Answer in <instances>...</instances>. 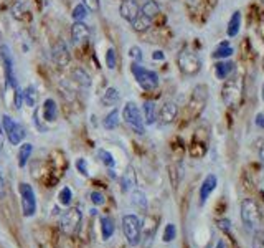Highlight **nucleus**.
Segmentation results:
<instances>
[{
	"label": "nucleus",
	"mask_w": 264,
	"mask_h": 248,
	"mask_svg": "<svg viewBox=\"0 0 264 248\" xmlns=\"http://www.w3.org/2000/svg\"><path fill=\"white\" fill-rule=\"evenodd\" d=\"M71 78H73V82L78 83L81 88H89L91 86V76L83 68H74L71 72Z\"/></svg>",
	"instance_id": "c756f323"
},
{
	"label": "nucleus",
	"mask_w": 264,
	"mask_h": 248,
	"mask_svg": "<svg viewBox=\"0 0 264 248\" xmlns=\"http://www.w3.org/2000/svg\"><path fill=\"white\" fill-rule=\"evenodd\" d=\"M155 232H157V218L147 215L142 222V240L150 242L155 236Z\"/></svg>",
	"instance_id": "b1692460"
},
{
	"label": "nucleus",
	"mask_w": 264,
	"mask_h": 248,
	"mask_svg": "<svg viewBox=\"0 0 264 248\" xmlns=\"http://www.w3.org/2000/svg\"><path fill=\"white\" fill-rule=\"evenodd\" d=\"M89 12H98L99 10V0H83L81 2Z\"/></svg>",
	"instance_id": "49530a36"
},
{
	"label": "nucleus",
	"mask_w": 264,
	"mask_h": 248,
	"mask_svg": "<svg viewBox=\"0 0 264 248\" xmlns=\"http://www.w3.org/2000/svg\"><path fill=\"white\" fill-rule=\"evenodd\" d=\"M18 194H20V200H21V214L25 218L35 217L36 214V196L35 190L28 182H21L18 186Z\"/></svg>",
	"instance_id": "6e6552de"
},
{
	"label": "nucleus",
	"mask_w": 264,
	"mask_h": 248,
	"mask_svg": "<svg viewBox=\"0 0 264 248\" xmlns=\"http://www.w3.org/2000/svg\"><path fill=\"white\" fill-rule=\"evenodd\" d=\"M99 225H101V236H102V240L107 242L112 235H114V232H116L114 220H112L109 215H102V217L99 218Z\"/></svg>",
	"instance_id": "5701e85b"
},
{
	"label": "nucleus",
	"mask_w": 264,
	"mask_h": 248,
	"mask_svg": "<svg viewBox=\"0 0 264 248\" xmlns=\"http://www.w3.org/2000/svg\"><path fill=\"white\" fill-rule=\"evenodd\" d=\"M132 204L136 206L137 208L141 210H147V197H145V194L142 190H132Z\"/></svg>",
	"instance_id": "f704fd0d"
},
{
	"label": "nucleus",
	"mask_w": 264,
	"mask_h": 248,
	"mask_svg": "<svg viewBox=\"0 0 264 248\" xmlns=\"http://www.w3.org/2000/svg\"><path fill=\"white\" fill-rule=\"evenodd\" d=\"M177 236V227L174 224H167L165 225V230H164V242L165 244H170V242H174Z\"/></svg>",
	"instance_id": "ea45409f"
},
{
	"label": "nucleus",
	"mask_w": 264,
	"mask_h": 248,
	"mask_svg": "<svg viewBox=\"0 0 264 248\" xmlns=\"http://www.w3.org/2000/svg\"><path fill=\"white\" fill-rule=\"evenodd\" d=\"M36 101H38V91H36L33 84L26 86V88L23 90V103L30 108H35Z\"/></svg>",
	"instance_id": "473e14b6"
},
{
	"label": "nucleus",
	"mask_w": 264,
	"mask_h": 248,
	"mask_svg": "<svg viewBox=\"0 0 264 248\" xmlns=\"http://www.w3.org/2000/svg\"><path fill=\"white\" fill-rule=\"evenodd\" d=\"M260 160H261V164L264 166V141L260 146Z\"/></svg>",
	"instance_id": "4d7b16f0"
},
{
	"label": "nucleus",
	"mask_w": 264,
	"mask_h": 248,
	"mask_svg": "<svg viewBox=\"0 0 264 248\" xmlns=\"http://www.w3.org/2000/svg\"><path fill=\"white\" fill-rule=\"evenodd\" d=\"M131 72L134 74V78H136L137 84L141 86L144 91H154L159 88V74L152 72V70H147L144 68L142 64L139 63H134L131 66Z\"/></svg>",
	"instance_id": "423d86ee"
},
{
	"label": "nucleus",
	"mask_w": 264,
	"mask_h": 248,
	"mask_svg": "<svg viewBox=\"0 0 264 248\" xmlns=\"http://www.w3.org/2000/svg\"><path fill=\"white\" fill-rule=\"evenodd\" d=\"M89 35H91L89 26L86 25L84 22H74V24L71 25V40H73V43H76V45L88 40Z\"/></svg>",
	"instance_id": "a211bd4d"
},
{
	"label": "nucleus",
	"mask_w": 264,
	"mask_h": 248,
	"mask_svg": "<svg viewBox=\"0 0 264 248\" xmlns=\"http://www.w3.org/2000/svg\"><path fill=\"white\" fill-rule=\"evenodd\" d=\"M12 14H13V17H15V18L21 20V17H23V14H26V7H25V2H23V0H17V2L13 4Z\"/></svg>",
	"instance_id": "a19ab883"
},
{
	"label": "nucleus",
	"mask_w": 264,
	"mask_h": 248,
	"mask_svg": "<svg viewBox=\"0 0 264 248\" xmlns=\"http://www.w3.org/2000/svg\"><path fill=\"white\" fill-rule=\"evenodd\" d=\"M241 20H243V15H241L240 10H236V12L231 14V17L228 20V26H226V35H228L230 38L238 36L240 28H241Z\"/></svg>",
	"instance_id": "4be33fe9"
},
{
	"label": "nucleus",
	"mask_w": 264,
	"mask_h": 248,
	"mask_svg": "<svg viewBox=\"0 0 264 248\" xmlns=\"http://www.w3.org/2000/svg\"><path fill=\"white\" fill-rule=\"evenodd\" d=\"M122 120H124V122H126L129 128L132 129L134 132L139 134V136L145 134L144 118L141 114L139 106L134 103V101H127V103L124 104V108H122Z\"/></svg>",
	"instance_id": "39448f33"
},
{
	"label": "nucleus",
	"mask_w": 264,
	"mask_h": 248,
	"mask_svg": "<svg viewBox=\"0 0 264 248\" xmlns=\"http://www.w3.org/2000/svg\"><path fill=\"white\" fill-rule=\"evenodd\" d=\"M256 25H258V26H256V28H258V34H260V36L264 40V18L258 22Z\"/></svg>",
	"instance_id": "864d4df0"
},
{
	"label": "nucleus",
	"mask_w": 264,
	"mask_h": 248,
	"mask_svg": "<svg viewBox=\"0 0 264 248\" xmlns=\"http://www.w3.org/2000/svg\"><path fill=\"white\" fill-rule=\"evenodd\" d=\"M40 110H35V114H33V124H36V128H38L40 129V131H45V126H43V124H41V121H40Z\"/></svg>",
	"instance_id": "8fccbe9b"
},
{
	"label": "nucleus",
	"mask_w": 264,
	"mask_h": 248,
	"mask_svg": "<svg viewBox=\"0 0 264 248\" xmlns=\"http://www.w3.org/2000/svg\"><path fill=\"white\" fill-rule=\"evenodd\" d=\"M218 186V177L215 174H208L203 179L202 186H200V192H198V197H200V206H205L208 200V197L212 196L213 190Z\"/></svg>",
	"instance_id": "2eb2a0df"
},
{
	"label": "nucleus",
	"mask_w": 264,
	"mask_h": 248,
	"mask_svg": "<svg viewBox=\"0 0 264 248\" xmlns=\"http://www.w3.org/2000/svg\"><path fill=\"white\" fill-rule=\"evenodd\" d=\"M177 63H179L180 72L183 74H188V76H193V74H197L202 70L200 56L192 50H182L179 56H177Z\"/></svg>",
	"instance_id": "9d476101"
},
{
	"label": "nucleus",
	"mask_w": 264,
	"mask_h": 248,
	"mask_svg": "<svg viewBox=\"0 0 264 248\" xmlns=\"http://www.w3.org/2000/svg\"><path fill=\"white\" fill-rule=\"evenodd\" d=\"M217 225H218V228H220V230L230 235V230H231V222H230L228 218H218V220H217Z\"/></svg>",
	"instance_id": "a18cd8bd"
},
{
	"label": "nucleus",
	"mask_w": 264,
	"mask_h": 248,
	"mask_svg": "<svg viewBox=\"0 0 264 248\" xmlns=\"http://www.w3.org/2000/svg\"><path fill=\"white\" fill-rule=\"evenodd\" d=\"M245 98V76L241 73H233L225 80L222 88V100L230 110H238Z\"/></svg>",
	"instance_id": "f257e3e1"
},
{
	"label": "nucleus",
	"mask_w": 264,
	"mask_h": 248,
	"mask_svg": "<svg viewBox=\"0 0 264 248\" xmlns=\"http://www.w3.org/2000/svg\"><path fill=\"white\" fill-rule=\"evenodd\" d=\"M235 72H236V63L231 60H218L215 63V76L222 80V82H225Z\"/></svg>",
	"instance_id": "f3484780"
},
{
	"label": "nucleus",
	"mask_w": 264,
	"mask_h": 248,
	"mask_svg": "<svg viewBox=\"0 0 264 248\" xmlns=\"http://www.w3.org/2000/svg\"><path fill=\"white\" fill-rule=\"evenodd\" d=\"M255 56V52H253V45L250 38H243L240 43V58L243 62H251V58Z\"/></svg>",
	"instance_id": "72a5a7b5"
},
{
	"label": "nucleus",
	"mask_w": 264,
	"mask_h": 248,
	"mask_svg": "<svg viewBox=\"0 0 264 248\" xmlns=\"http://www.w3.org/2000/svg\"><path fill=\"white\" fill-rule=\"evenodd\" d=\"M71 200H73V192H71V188H69V187H63L61 190H60V194H58V202H60L61 206L68 207L69 204H71Z\"/></svg>",
	"instance_id": "e433bc0d"
},
{
	"label": "nucleus",
	"mask_w": 264,
	"mask_h": 248,
	"mask_svg": "<svg viewBox=\"0 0 264 248\" xmlns=\"http://www.w3.org/2000/svg\"><path fill=\"white\" fill-rule=\"evenodd\" d=\"M208 142H210V134H208V128L202 126L198 128L195 134H193L192 144L188 148V152L193 159H202L208 150Z\"/></svg>",
	"instance_id": "9b49d317"
},
{
	"label": "nucleus",
	"mask_w": 264,
	"mask_h": 248,
	"mask_svg": "<svg viewBox=\"0 0 264 248\" xmlns=\"http://www.w3.org/2000/svg\"><path fill=\"white\" fill-rule=\"evenodd\" d=\"M119 14L124 20L132 24L137 15L141 14V7H139V4L136 0H122V4L119 7Z\"/></svg>",
	"instance_id": "dca6fc26"
},
{
	"label": "nucleus",
	"mask_w": 264,
	"mask_h": 248,
	"mask_svg": "<svg viewBox=\"0 0 264 248\" xmlns=\"http://www.w3.org/2000/svg\"><path fill=\"white\" fill-rule=\"evenodd\" d=\"M51 58L58 68H66L71 62V53L64 40H56L51 46Z\"/></svg>",
	"instance_id": "ddd939ff"
},
{
	"label": "nucleus",
	"mask_w": 264,
	"mask_h": 248,
	"mask_svg": "<svg viewBox=\"0 0 264 248\" xmlns=\"http://www.w3.org/2000/svg\"><path fill=\"white\" fill-rule=\"evenodd\" d=\"M41 112H43V121H45L46 124L56 121V118H58V104H56V101L53 98H46L45 101H43Z\"/></svg>",
	"instance_id": "6ab92c4d"
},
{
	"label": "nucleus",
	"mask_w": 264,
	"mask_h": 248,
	"mask_svg": "<svg viewBox=\"0 0 264 248\" xmlns=\"http://www.w3.org/2000/svg\"><path fill=\"white\" fill-rule=\"evenodd\" d=\"M31 154H33V144L23 142L20 146V149H18V167L20 169H23V167L28 164Z\"/></svg>",
	"instance_id": "cd10ccee"
},
{
	"label": "nucleus",
	"mask_w": 264,
	"mask_h": 248,
	"mask_svg": "<svg viewBox=\"0 0 264 248\" xmlns=\"http://www.w3.org/2000/svg\"><path fill=\"white\" fill-rule=\"evenodd\" d=\"M141 14H144L145 17H149V18H155V17H159L160 15V7H159V4L155 2V0H147L142 7H141Z\"/></svg>",
	"instance_id": "7c9ffc66"
},
{
	"label": "nucleus",
	"mask_w": 264,
	"mask_h": 248,
	"mask_svg": "<svg viewBox=\"0 0 264 248\" xmlns=\"http://www.w3.org/2000/svg\"><path fill=\"white\" fill-rule=\"evenodd\" d=\"M264 18V5L261 2H255L250 5V25L258 24L260 20Z\"/></svg>",
	"instance_id": "2f4dec72"
},
{
	"label": "nucleus",
	"mask_w": 264,
	"mask_h": 248,
	"mask_svg": "<svg viewBox=\"0 0 264 248\" xmlns=\"http://www.w3.org/2000/svg\"><path fill=\"white\" fill-rule=\"evenodd\" d=\"M255 124L260 129H264V111H261V112H258L256 114V118H255Z\"/></svg>",
	"instance_id": "3c124183"
},
{
	"label": "nucleus",
	"mask_w": 264,
	"mask_h": 248,
	"mask_svg": "<svg viewBox=\"0 0 264 248\" xmlns=\"http://www.w3.org/2000/svg\"><path fill=\"white\" fill-rule=\"evenodd\" d=\"M76 169L81 172L83 176H88V166H86V160L84 159H78L76 160Z\"/></svg>",
	"instance_id": "09e8293b"
},
{
	"label": "nucleus",
	"mask_w": 264,
	"mask_h": 248,
	"mask_svg": "<svg viewBox=\"0 0 264 248\" xmlns=\"http://www.w3.org/2000/svg\"><path fill=\"white\" fill-rule=\"evenodd\" d=\"M98 158L102 164H104L107 169H112V167H116V160L114 158H112V154L111 152H107L106 149H99L98 150Z\"/></svg>",
	"instance_id": "c9c22d12"
},
{
	"label": "nucleus",
	"mask_w": 264,
	"mask_h": 248,
	"mask_svg": "<svg viewBox=\"0 0 264 248\" xmlns=\"http://www.w3.org/2000/svg\"><path fill=\"white\" fill-rule=\"evenodd\" d=\"M121 101V93L117 88H107L106 93L101 96V104L102 106H107V108H112Z\"/></svg>",
	"instance_id": "a878e982"
},
{
	"label": "nucleus",
	"mask_w": 264,
	"mask_h": 248,
	"mask_svg": "<svg viewBox=\"0 0 264 248\" xmlns=\"http://www.w3.org/2000/svg\"><path fill=\"white\" fill-rule=\"evenodd\" d=\"M235 53V48L230 45L228 40L222 42L220 45L215 48V52L212 53V56L215 58V60H228V58L233 55Z\"/></svg>",
	"instance_id": "393cba45"
},
{
	"label": "nucleus",
	"mask_w": 264,
	"mask_h": 248,
	"mask_svg": "<svg viewBox=\"0 0 264 248\" xmlns=\"http://www.w3.org/2000/svg\"><path fill=\"white\" fill-rule=\"evenodd\" d=\"M177 116H179V106H177L174 101H167V103H164V106L160 108L157 120L160 121V124L167 126V124L174 122L177 120Z\"/></svg>",
	"instance_id": "4468645a"
},
{
	"label": "nucleus",
	"mask_w": 264,
	"mask_h": 248,
	"mask_svg": "<svg viewBox=\"0 0 264 248\" xmlns=\"http://www.w3.org/2000/svg\"><path fill=\"white\" fill-rule=\"evenodd\" d=\"M81 220H83V214L78 207L66 210L60 217L61 234L66 236H74L79 232V228H81Z\"/></svg>",
	"instance_id": "0eeeda50"
},
{
	"label": "nucleus",
	"mask_w": 264,
	"mask_h": 248,
	"mask_svg": "<svg viewBox=\"0 0 264 248\" xmlns=\"http://www.w3.org/2000/svg\"><path fill=\"white\" fill-rule=\"evenodd\" d=\"M0 62H2V64H3L5 86L15 90L18 84H17V76H15V70H13L12 52H10V48L7 45H0Z\"/></svg>",
	"instance_id": "f8f14e48"
},
{
	"label": "nucleus",
	"mask_w": 264,
	"mask_h": 248,
	"mask_svg": "<svg viewBox=\"0 0 264 248\" xmlns=\"http://www.w3.org/2000/svg\"><path fill=\"white\" fill-rule=\"evenodd\" d=\"M89 197H91V202H93L94 206H104V204H106V197H104V194H102V192L93 190L89 194Z\"/></svg>",
	"instance_id": "37998d69"
},
{
	"label": "nucleus",
	"mask_w": 264,
	"mask_h": 248,
	"mask_svg": "<svg viewBox=\"0 0 264 248\" xmlns=\"http://www.w3.org/2000/svg\"><path fill=\"white\" fill-rule=\"evenodd\" d=\"M142 111H144V122L147 124V126H152V124L157 122V114H159V111H157V106H155L154 101H144V104H142Z\"/></svg>",
	"instance_id": "412c9836"
},
{
	"label": "nucleus",
	"mask_w": 264,
	"mask_h": 248,
	"mask_svg": "<svg viewBox=\"0 0 264 248\" xmlns=\"http://www.w3.org/2000/svg\"><path fill=\"white\" fill-rule=\"evenodd\" d=\"M129 52H131V58L132 60H136V63L142 62V50L139 46H132Z\"/></svg>",
	"instance_id": "de8ad7c7"
},
{
	"label": "nucleus",
	"mask_w": 264,
	"mask_h": 248,
	"mask_svg": "<svg viewBox=\"0 0 264 248\" xmlns=\"http://www.w3.org/2000/svg\"><path fill=\"white\" fill-rule=\"evenodd\" d=\"M3 144H5V132L2 128V122H0V150L3 149Z\"/></svg>",
	"instance_id": "6e6d98bb"
},
{
	"label": "nucleus",
	"mask_w": 264,
	"mask_h": 248,
	"mask_svg": "<svg viewBox=\"0 0 264 248\" xmlns=\"http://www.w3.org/2000/svg\"><path fill=\"white\" fill-rule=\"evenodd\" d=\"M13 104H15V110H21V104H23V90L18 88V86L15 88Z\"/></svg>",
	"instance_id": "c03bdc74"
},
{
	"label": "nucleus",
	"mask_w": 264,
	"mask_h": 248,
	"mask_svg": "<svg viewBox=\"0 0 264 248\" xmlns=\"http://www.w3.org/2000/svg\"><path fill=\"white\" fill-rule=\"evenodd\" d=\"M215 248H225V242H223V240H220L218 244H217V246H215Z\"/></svg>",
	"instance_id": "bf43d9fd"
},
{
	"label": "nucleus",
	"mask_w": 264,
	"mask_h": 248,
	"mask_svg": "<svg viewBox=\"0 0 264 248\" xmlns=\"http://www.w3.org/2000/svg\"><path fill=\"white\" fill-rule=\"evenodd\" d=\"M207 2H208V5H210V7H217V5H218V0H207Z\"/></svg>",
	"instance_id": "13d9d810"
},
{
	"label": "nucleus",
	"mask_w": 264,
	"mask_h": 248,
	"mask_svg": "<svg viewBox=\"0 0 264 248\" xmlns=\"http://www.w3.org/2000/svg\"><path fill=\"white\" fill-rule=\"evenodd\" d=\"M136 186H137L136 170H134L132 166H129L126 169V172H124L122 177H121V188H122V192H131Z\"/></svg>",
	"instance_id": "aec40b11"
},
{
	"label": "nucleus",
	"mask_w": 264,
	"mask_h": 248,
	"mask_svg": "<svg viewBox=\"0 0 264 248\" xmlns=\"http://www.w3.org/2000/svg\"><path fill=\"white\" fill-rule=\"evenodd\" d=\"M122 232H124V236H126L127 244L131 246L141 245V242H142V222L137 215H134V214L124 215L122 217Z\"/></svg>",
	"instance_id": "20e7f679"
},
{
	"label": "nucleus",
	"mask_w": 264,
	"mask_h": 248,
	"mask_svg": "<svg viewBox=\"0 0 264 248\" xmlns=\"http://www.w3.org/2000/svg\"><path fill=\"white\" fill-rule=\"evenodd\" d=\"M106 64L109 70H114L117 66V53L114 48H109V50L106 52Z\"/></svg>",
	"instance_id": "79ce46f5"
},
{
	"label": "nucleus",
	"mask_w": 264,
	"mask_h": 248,
	"mask_svg": "<svg viewBox=\"0 0 264 248\" xmlns=\"http://www.w3.org/2000/svg\"><path fill=\"white\" fill-rule=\"evenodd\" d=\"M263 72H264V62H263Z\"/></svg>",
	"instance_id": "680f3d73"
},
{
	"label": "nucleus",
	"mask_w": 264,
	"mask_h": 248,
	"mask_svg": "<svg viewBox=\"0 0 264 248\" xmlns=\"http://www.w3.org/2000/svg\"><path fill=\"white\" fill-rule=\"evenodd\" d=\"M240 215H241V222H243L245 228L250 232H255L260 228V225L263 224V212L253 197H248L241 200L240 207Z\"/></svg>",
	"instance_id": "f03ea898"
},
{
	"label": "nucleus",
	"mask_w": 264,
	"mask_h": 248,
	"mask_svg": "<svg viewBox=\"0 0 264 248\" xmlns=\"http://www.w3.org/2000/svg\"><path fill=\"white\" fill-rule=\"evenodd\" d=\"M5 197V180H3V174L0 170V198Z\"/></svg>",
	"instance_id": "603ef678"
},
{
	"label": "nucleus",
	"mask_w": 264,
	"mask_h": 248,
	"mask_svg": "<svg viewBox=\"0 0 264 248\" xmlns=\"http://www.w3.org/2000/svg\"><path fill=\"white\" fill-rule=\"evenodd\" d=\"M165 58V55H164V52H160V50H157V52H154L152 53V60H159V62H162Z\"/></svg>",
	"instance_id": "5fc2aeb1"
},
{
	"label": "nucleus",
	"mask_w": 264,
	"mask_h": 248,
	"mask_svg": "<svg viewBox=\"0 0 264 248\" xmlns=\"http://www.w3.org/2000/svg\"><path fill=\"white\" fill-rule=\"evenodd\" d=\"M2 128H3V132H5V138L8 139L10 144L13 146H18L21 144V141L26 138V131L25 128L21 126L20 122H17L13 120V118H10L8 114H3L2 116Z\"/></svg>",
	"instance_id": "1a4fd4ad"
},
{
	"label": "nucleus",
	"mask_w": 264,
	"mask_h": 248,
	"mask_svg": "<svg viewBox=\"0 0 264 248\" xmlns=\"http://www.w3.org/2000/svg\"><path fill=\"white\" fill-rule=\"evenodd\" d=\"M251 248H264V228L253 232V245Z\"/></svg>",
	"instance_id": "58836bf2"
},
{
	"label": "nucleus",
	"mask_w": 264,
	"mask_h": 248,
	"mask_svg": "<svg viewBox=\"0 0 264 248\" xmlns=\"http://www.w3.org/2000/svg\"><path fill=\"white\" fill-rule=\"evenodd\" d=\"M261 98H263V101H264V84H263V88H261Z\"/></svg>",
	"instance_id": "052dcab7"
},
{
	"label": "nucleus",
	"mask_w": 264,
	"mask_h": 248,
	"mask_svg": "<svg viewBox=\"0 0 264 248\" xmlns=\"http://www.w3.org/2000/svg\"><path fill=\"white\" fill-rule=\"evenodd\" d=\"M88 12H89V10L86 8L83 4H78V5H74L71 17H73L74 22H83L86 17H88Z\"/></svg>",
	"instance_id": "4c0bfd02"
},
{
	"label": "nucleus",
	"mask_w": 264,
	"mask_h": 248,
	"mask_svg": "<svg viewBox=\"0 0 264 248\" xmlns=\"http://www.w3.org/2000/svg\"><path fill=\"white\" fill-rule=\"evenodd\" d=\"M119 110L117 108H114L112 111H109L106 114V118L102 120V126H104V129H107V131H114V129L119 126Z\"/></svg>",
	"instance_id": "c85d7f7f"
},
{
	"label": "nucleus",
	"mask_w": 264,
	"mask_h": 248,
	"mask_svg": "<svg viewBox=\"0 0 264 248\" xmlns=\"http://www.w3.org/2000/svg\"><path fill=\"white\" fill-rule=\"evenodd\" d=\"M208 101V86L207 84H197L192 91V96L187 104V114L188 120H197L202 114L205 106Z\"/></svg>",
	"instance_id": "7ed1b4c3"
},
{
	"label": "nucleus",
	"mask_w": 264,
	"mask_h": 248,
	"mask_svg": "<svg viewBox=\"0 0 264 248\" xmlns=\"http://www.w3.org/2000/svg\"><path fill=\"white\" fill-rule=\"evenodd\" d=\"M152 18H149V17H145L144 14H139L136 20L132 22V28L137 32V34H145L147 30H150V26H152Z\"/></svg>",
	"instance_id": "bb28decb"
}]
</instances>
